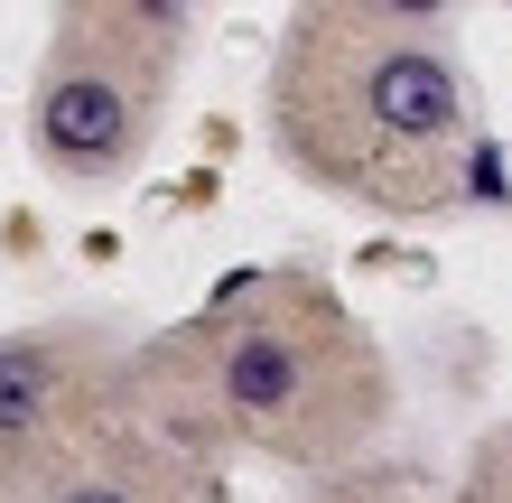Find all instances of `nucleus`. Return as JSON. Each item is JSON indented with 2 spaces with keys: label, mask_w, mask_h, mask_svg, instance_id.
Masks as SVG:
<instances>
[{
  "label": "nucleus",
  "mask_w": 512,
  "mask_h": 503,
  "mask_svg": "<svg viewBox=\"0 0 512 503\" xmlns=\"http://www.w3.org/2000/svg\"><path fill=\"white\" fill-rule=\"evenodd\" d=\"M364 112H373L391 140H438L447 122H457V75H447V56L391 47L382 66L364 75Z\"/></svg>",
  "instance_id": "obj_1"
},
{
  "label": "nucleus",
  "mask_w": 512,
  "mask_h": 503,
  "mask_svg": "<svg viewBox=\"0 0 512 503\" xmlns=\"http://www.w3.org/2000/svg\"><path fill=\"white\" fill-rule=\"evenodd\" d=\"M122 131H131V103H122V84H103V75H66V84H47V103H38V140L56 159H112Z\"/></svg>",
  "instance_id": "obj_2"
},
{
  "label": "nucleus",
  "mask_w": 512,
  "mask_h": 503,
  "mask_svg": "<svg viewBox=\"0 0 512 503\" xmlns=\"http://www.w3.org/2000/svg\"><path fill=\"white\" fill-rule=\"evenodd\" d=\"M298 392V354L280 336H243L233 345V364H224V401L233 410H289Z\"/></svg>",
  "instance_id": "obj_3"
},
{
  "label": "nucleus",
  "mask_w": 512,
  "mask_h": 503,
  "mask_svg": "<svg viewBox=\"0 0 512 503\" xmlns=\"http://www.w3.org/2000/svg\"><path fill=\"white\" fill-rule=\"evenodd\" d=\"M47 392H56V364H47V354L38 345H0V438L38 420Z\"/></svg>",
  "instance_id": "obj_4"
},
{
  "label": "nucleus",
  "mask_w": 512,
  "mask_h": 503,
  "mask_svg": "<svg viewBox=\"0 0 512 503\" xmlns=\"http://www.w3.org/2000/svg\"><path fill=\"white\" fill-rule=\"evenodd\" d=\"M466 196H485V205H503V196H512V187H503V159H494V150H475V159H466Z\"/></svg>",
  "instance_id": "obj_5"
},
{
  "label": "nucleus",
  "mask_w": 512,
  "mask_h": 503,
  "mask_svg": "<svg viewBox=\"0 0 512 503\" xmlns=\"http://www.w3.org/2000/svg\"><path fill=\"white\" fill-rule=\"evenodd\" d=\"M66 503H131V494H122V485H75Z\"/></svg>",
  "instance_id": "obj_6"
}]
</instances>
